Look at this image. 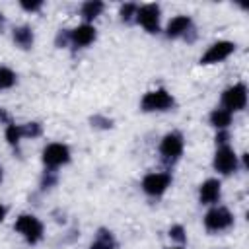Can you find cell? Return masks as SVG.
<instances>
[{"label": "cell", "mask_w": 249, "mask_h": 249, "mask_svg": "<svg viewBox=\"0 0 249 249\" xmlns=\"http://www.w3.org/2000/svg\"><path fill=\"white\" fill-rule=\"evenodd\" d=\"M14 230L31 245L39 243L43 239V233H45V228H43L41 220L33 214H19L16 224H14Z\"/></svg>", "instance_id": "6da1fadb"}, {"label": "cell", "mask_w": 249, "mask_h": 249, "mask_svg": "<svg viewBox=\"0 0 249 249\" xmlns=\"http://www.w3.org/2000/svg\"><path fill=\"white\" fill-rule=\"evenodd\" d=\"M175 105V99L173 95L163 89V88H158V89H152L148 93H144V97L140 99V109L144 113H161V111H169L171 107Z\"/></svg>", "instance_id": "7a4b0ae2"}, {"label": "cell", "mask_w": 249, "mask_h": 249, "mask_svg": "<svg viewBox=\"0 0 249 249\" xmlns=\"http://www.w3.org/2000/svg\"><path fill=\"white\" fill-rule=\"evenodd\" d=\"M222 107L230 111L231 115L235 111H243L247 107V86L243 82H237L224 89L222 93Z\"/></svg>", "instance_id": "3957f363"}, {"label": "cell", "mask_w": 249, "mask_h": 249, "mask_svg": "<svg viewBox=\"0 0 249 249\" xmlns=\"http://www.w3.org/2000/svg\"><path fill=\"white\" fill-rule=\"evenodd\" d=\"M233 226V214L226 206H212L204 214V228L212 233L226 231Z\"/></svg>", "instance_id": "277c9868"}, {"label": "cell", "mask_w": 249, "mask_h": 249, "mask_svg": "<svg viewBox=\"0 0 249 249\" xmlns=\"http://www.w3.org/2000/svg\"><path fill=\"white\" fill-rule=\"evenodd\" d=\"M41 160L45 163L47 169H56V167H62L70 161V148L62 142H51L43 148V154H41Z\"/></svg>", "instance_id": "5b68a950"}, {"label": "cell", "mask_w": 249, "mask_h": 249, "mask_svg": "<svg viewBox=\"0 0 249 249\" xmlns=\"http://www.w3.org/2000/svg\"><path fill=\"white\" fill-rule=\"evenodd\" d=\"M171 185V173L167 171H152L148 175H144L142 179V191L148 196H161Z\"/></svg>", "instance_id": "8992f818"}, {"label": "cell", "mask_w": 249, "mask_h": 249, "mask_svg": "<svg viewBox=\"0 0 249 249\" xmlns=\"http://www.w3.org/2000/svg\"><path fill=\"white\" fill-rule=\"evenodd\" d=\"M183 148H185V140H183L181 132H167L160 142V154L169 163H173L181 158Z\"/></svg>", "instance_id": "52a82bcc"}, {"label": "cell", "mask_w": 249, "mask_h": 249, "mask_svg": "<svg viewBox=\"0 0 249 249\" xmlns=\"http://www.w3.org/2000/svg\"><path fill=\"white\" fill-rule=\"evenodd\" d=\"M212 165L220 175H231L239 167V160H237V154L230 146H218Z\"/></svg>", "instance_id": "ba28073f"}, {"label": "cell", "mask_w": 249, "mask_h": 249, "mask_svg": "<svg viewBox=\"0 0 249 249\" xmlns=\"http://www.w3.org/2000/svg\"><path fill=\"white\" fill-rule=\"evenodd\" d=\"M235 51V43L231 41H216L212 43L206 53L200 56V64L208 66V64H218V62H224L226 58H230Z\"/></svg>", "instance_id": "9c48e42d"}, {"label": "cell", "mask_w": 249, "mask_h": 249, "mask_svg": "<svg viewBox=\"0 0 249 249\" xmlns=\"http://www.w3.org/2000/svg\"><path fill=\"white\" fill-rule=\"evenodd\" d=\"M160 6L158 4H144L138 6L136 12V21L148 31V33H158L160 31Z\"/></svg>", "instance_id": "30bf717a"}, {"label": "cell", "mask_w": 249, "mask_h": 249, "mask_svg": "<svg viewBox=\"0 0 249 249\" xmlns=\"http://www.w3.org/2000/svg\"><path fill=\"white\" fill-rule=\"evenodd\" d=\"M220 196H222V183L218 179H206L200 183V187H198V202L200 204L216 206Z\"/></svg>", "instance_id": "8fae6325"}, {"label": "cell", "mask_w": 249, "mask_h": 249, "mask_svg": "<svg viewBox=\"0 0 249 249\" xmlns=\"http://www.w3.org/2000/svg\"><path fill=\"white\" fill-rule=\"evenodd\" d=\"M97 37V31L91 23H82L74 29H70V45L78 47V49H84V47H89Z\"/></svg>", "instance_id": "7c38bea8"}, {"label": "cell", "mask_w": 249, "mask_h": 249, "mask_svg": "<svg viewBox=\"0 0 249 249\" xmlns=\"http://www.w3.org/2000/svg\"><path fill=\"white\" fill-rule=\"evenodd\" d=\"M193 27V19L189 16H175L169 19V23L165 25V35L169 39H177V37H185L187 31Z\"/></svg>", "instance_id": "4fadbf2b"}, {"label": "cell", "mask_w": 249, "mask_h": 249, "mask_svg": "<svg viewBox=\"0 0 249 249\" xmlns=\"http://www.w3.org/2000/svg\"><path fill=\"white\" fill-rule=\"evenodd\" d=\"M12 39H14V43H16L19 49L27 51V49L33 47L35 35H33V29H31L29 25H18V27H14V31H12Z\"/></svg>", "instance_id": "5bb4252c"}, {"label": "cell", "mask_w": 249, "mask_h": 249, "mask_svg": "<svg viewBox=\"0 0 249 249\" xmlns=\"http://www.w3.org/2000/svg\"><path fill=\"white\" fill-rule=\"evenodd\" d=\"M231 119H233V115H231L230 111H226L224 107H216V109L210 113V117H208L210 124H212L216 130H228V126L231 124Z\"/></svg>", "instance_id": "9a60e30c"}, {"label": "cell", "mask_w": 249, "mask_h": 249, "mask_svg": "<svg viewBox=\"0 0 249 249\" xmlns=\"http://www.w3.org/2000/svg\"><path fill=\"white\" fill-rule=\"evenodd\" d=\"M115 247H117V241H115L113 233L105 228L97 230V233H95V237L89 245V249H115Z\"/></svg>", "instance_id": "2e32d148"}, {"label": "cell", "mask_w": 249, "mask_h": 249, "mask_svg": "<svg viewBox=\"0 0 249 249\" xmlns=\"http://www.w3.org/2000/svg\"><path fill=\"white\" fill-rule=\"evenodd\" d=\"M103 8H105L103 2H99V0H88V2L82 4L80 14H82V18L86 19V23H89V21H93L97 16H101Z\"/></svg>", "instance_id": "e0dca14e"}, {"label": "cell", "mask_w": 249, "mask_h": 249, "mask_svg": "<svg viewBox=\"0 0 249 249\" xmlns=\"http://www.w3.org/2000/svg\"><path fill=\"white\" fill-rule=\"evenodd\" d=\"M6 140L10 146H19V140L23 138V132H21V124H16V123H10L6 124V132H4Z\"/></svg>", "instance_id": "ac0fdd59"}, {"label": "cell", "mask_w": 249, "mask_h": 249, "mask_svg": "<svg viewBox=\"0 0 249 249\" xmlns=\"http://www.w3.org/2000/svg\"><path fill=\"white\" fill-rule=\"evenodd\" d=\"M16 84V72L8 66H0V89H10Z\"/></svg>", "instance_id": "d6986e66"}, {"label": "cell", "mask_w": 249, "mask_h": 249, "mask_svg": "<svg viewBox=\"0 0 249 249\" xmlns=\"http://www.w3.org/2000/svg\"><path fill=\"white\" fill-rule=\"evenodd\" d=\"M136 12H138V6H136V4H132V2H126V4H123V6H121V10H119L121 21H124V23L132 21V19L136 18Z\"/></svg>", "instance_id": "ffe728a7"}, {"label": "cell", "mask_w": 249, "mask_h": 249, "mask_svg": "<svg viewBox=\"0 0 249 249\" xmlns=\"http://www.w3.org/2000/svg\"><path fill=\"white\" fill-rule=\"evenodd\" d=\"M89 123H91L93 128H103V130H107V128L113 126V119H109V117H105V115H93V117L89 119Z\"/></svg>", "instance_id": "44dd1931"}, {"label": "cell", "mask_w": 249, "mask_h": 249, "mask_svg": "<svg viewBox=\"0 0 249 249\" xmlns=\"http://www.w3.org/2000/svg\"><path fill=\"white\" fill-rule=\"evenodd\" d=\"M21 132L25 138H37V136H41L43 128L39 123H27V124H21Z\"/></svg>", "instance_id": "7402d4cb"}, {"label": "cell", "mask_w": 249, "mask_h": 249, "mask_svg": "<svg viewBox=\"0 0 249 249\" xmlns=\"http://www.w3.org/2000/svg\"><path fill=\"white\" fill-rule=\"evenodd\" d=\"M56 181H58V177H56L54 169H45V173H43V177H41V189H43V191H45V189H51V187L56 185Z\"/></svg>", "instance_id": "603a6c76"}, {"label": "cell", "mask_w": 249, "mask_h": 249, "mask_svg": "<svg viewBox=\"0 0 249 249\" xmlns=\"http://www.w3.org/2000/svg\"><path fill=\"white\" fill-rule=\"evenodd\" d=\"M169 237H171L173 241H177V243H185V241H187L185 228H183L181 224H173V226L169 228Z\"/></svg>", "instance_id": "cb8c5ba5"}, {"label": "cell", "mask_w": 249, "mask_h": 249, "mask_svg": "<svg viewBox=\"0 0 249 249\" xmlns=\"http://www.w3.org/2000/svg\"><path fill=\"white\" fill-rule=\"evenodd\" d=\"M54 43H56V47H68L70 45V29H60L58 33H56V39H54Z\"/></svg>", "instance_id": "d4e9b609"}, {"label": "cell", "mask_w": 249, "mask_h": 249, "mask_svg": "<svg viewBox=\"0 0 249 249\" xmlns=\"http://www.w3.org/2000/svg\"><path fill=\"white\" fill-rule=\"evenodd\" d=\"M19 6H21L25 12H37V10L43 8V2H41V0H33V2H29V0H21Z\"/></svg>", "instance_id": "484cf974"}, {"label": "cell", "mask_w": 249, "mask_h": 249, "mask_svg": "<svg viewBox=\"0 0 249 249\" xmlns=\"http://www.w3.org/2000/svg\"><path fill=\"white\" fill-rule=\"evenodd\" d=\"M214 140H216V146H228V142H230V132H228V130H218L216 136H214Z\"/></svg>", "instance_id": "4316f807"}, {"label": "cell", "mask_w": 249, "mask_h": 249, "mask_svg": "<svg viewBox=\"0 0 249 249\" xmlns=\"http://www.w3.org/2000/svg\"><path fill=\"white\" fill-rule=\"evenodd\" d=\"M0 123H6V124H10V123H12V121H10V115H8L2 107H0Z\"/></svg>", "instance_id": "83f0119b"}, {"label": "cell", "mask_w": 249, "mask_h": 249, "mask_svg": "<svg viewBox=\"0 0 249 249\" xmlns=\"http://www.w3.org/2000/svg\"><path fill=\"white\" fill-rule=\"evenodd\" d=\"M6 214H8V206L0 204V222H4V220H6Z\"/></svg>", "instance_id": "f1b7e54d"}, {"label": "cell", "mask_w": 249, "mask_h": 249, "mask_svg": "<svg viewBox=\"0 0 249 249\" xmlns=\"http://www.w3.org/2000/svg\"><path fill=\"white\" fill-rule=\"evenodd\" d=\"M2 179H4V169L0 167V183H2Z\"/></svg>", "instance_id": "f546056e"}, {"label": "cell", "mask_w": 249, "mask_h": 249, "mask_svg": "<svg viewBox=\"0 0 249 249\" xmlns=\"http://www.w3.org/2000/svg\"><path fill=\"white\" fill-rule=\"evenodd\" d=\"M2 21H4V16H2V12H0V23H2Z\"/></svg>", "instance_id": "4dcf8cb0"}, {"label": "cell", "mask_w": 249, "mask_h": 249, "mask_svg": "<svg viewBox=\"0 0 249 249\" xmlns=\"http://www.w3.org/2000/svg\"><path fill=\"white\" fill-rule=\"evenodd\" d=\"M169 249H183V247H181V245H179V247H169Z\"/></svg>", "instance_id": "1f68e13d"}]
</instances>
